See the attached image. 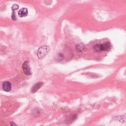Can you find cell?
<instances>
[{"mask_svg":"<svg viewBox=\"0 0 126 126\" xmlns=\"http://www.w3.org/2000/svg\"><path fill=\"white\" fill-rule=\"evenodd\" d=\"M94 48L98 52L109 51L111 49V43L106 42L103 44H97L94 46Z\"/></svg>","mask_w":126,"mask_h":126,"instance_id":"obj_1","label":"cell"},{"mask_svg":"<svg viewBox=\"0 0 126 126\" xmlns=\"http://www.w3.org/2000/svg\"><path fill=\"white\" fill-rule=\"evenodd\" d=\"M49 47L47 45L41 46L38 50L37 56L39 59H43L48 53L49 52Z\"/></svg>","mask_w":126,"mask_h":126,"instance_id":"obj_2","label":"cell"},{"mask_svg":"<svg viewBox=\"0 0 126 126\" xmlns=\"http://www.w3.org/2000/svg\"><path fill=\"white\" fill-rule=\"evenodd\" d=\"M22 69L24 73L27 75H31L32 72L29 66V62L28 61H25L22 65Z\"/></svg>","mask_w":126,"mask_h":126,"instance_id":"obj_3","label":"cell"},{"mask_svg":"<svg viewBox=\"0 0 126 126\" xmlns=\"http://www.w3.org/2000/svg\"><path fill=\"white\" fill-rule=\"evenodd\" d=\"M43 85H44V83L43 82H38L36 84H35L33 86V88L31 89V92L33 93H36V92H37L42 86H43Z\"/></svg>","mask_w":126,"mask_h":126,"instance_id":"obj_4","label":"cell"},{"mask_svg":"<svg viewBox=\"0 0 126 126\" xmlns=\"http://www.w3.org/2000/svg\"><path fill=\"white\" fill-rule=\"evenodd\" d=\"M3 90L5 92H9L11 89V83L8 81H5L3 83L2 85Z\"/></svg>","mask_w":126,"mask_h":126,"instance_id":"obj_5","label":"cell"},{"mask_svg":"<svg viewBox=\"0 0 126 126\" xmlns=\"http://www.w3.org/2000/svg\"><path fill=\"white\" fill-rule=\"evenodd\" d=\"M75 49H77V51L79 52H83L85 51L86 50V47L84 44L83 43L78 44L75 46Z\"/></svg>","mask_w":126,"mask_h":126,"instance_id":"obj_6","label":"cell"},{"mask_svg":"<svg viewBox=\"0 0 126 126\" xmlns=\"http://www.w3.org/2000/svg\"><path fill=\"white\" fill-rule=\"evenodd\" d=\"M28 13V10L26 8H23L18 12V15L21 17H26Z\"/></svg>","mask_w":126,"mask_h":126,"instance_id":"obj_7","label":"cell"},{"mask_svg":"<svg viewBox=\"0 0 126 126\" xmlns=\"http://www.w3.org/2000/svg\"><path fill=\"white\" fill-rule=\"evenodd\" d=\"M18 8H19V6H18V5H17L14 4V5H12L11 8H12V11H15V10H18Z\"/></svg>","mask_w":126,"mask_h":126,"instance_id":"obj_8","label":"cell"},{"mask_svg":"<svg viewBox=\"0 0 126 126\" xmlns=\"http://www.w3.org/2000/svg\"><path fill=\"white\" fill-rule=\"evenodd\" d=\"M11 18H12V19L13 20H14V21H15V20H16V19H17L16 16L15 14V13H14V11H13V12H12V15H11Z\"/></svg>","mask_w":126,"mask_h":126,"instance_id":"obj_9","label":"cell"},{"mask_svg":"<svg viewBox=\"0 0 126 126\" xmlns=\"http://www.w3.org/2000/svg\"><path fill=\"white\" fill-rule=\"evenodd\" d=\"M10 125H11V126H18L15 123H14V122H11Z\"/></svg>","mask_w":126,"mask_h":126,"instance_id":"obj_10","label":"cell"}]
</instances>
